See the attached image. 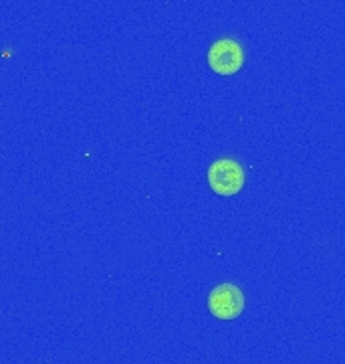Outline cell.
Returning <instances> with one entry per match:
<instances>
[{
  "label": "cell",
  "mask_w": 345,
  "mask_h": 364,
  "mask_svg": "<svg viewBox=\"0 0 345 364\" xmlns=\"http://www.w3.org/2000/svg\"><path fill=\"white\" fill-rule=\"evenodd\" d=\"M208 310L218 320H234L244 310V294L234 284H220L208 296Z\"/></svg>",
  "instance_id": "7a4b0ae2"
},
{
  "label": "cell",
  "mask_w": 345,
  "mask_h": 364,
  "mask_svg": "<svg viewBox=\"0 0 345 364\" xmlns=\"http://www.w3.org/2000/svg\"><path fill=\"white\" fill-rule=\"evenodd\" d=\"M208 184L220 196L236 195L244 184V168L232 158H220L208 168Z\"/></svg>",
  "instance_id": "6da1fadb"
},
{
  "label": "cell",
  "mask_w": 345,
  "mask_h": 364,
  "mask_svg": "<svg viewBox=\"0 0 345 364\" xmlns=\"http://www.w3.org/2000/svg\"><path fill=\"white\" fill-rule=\"evenodd\" d=\"M244 55L241 45L232 39L217 41L208 51V65L214 73L220 75H232L243 67Z\"/></svg>",
  "instance_id": "3957f363"
}]
</instances>
